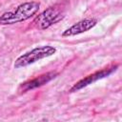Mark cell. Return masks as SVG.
Segmentation results:
<instances>
[{"label":"cell","mask_w":122,"mask_h":122,"mask_svg":"<svg viewBox=\"0 0 122 122\" xmlns=\"http://www.w3.org/2000/svg\"><path fill=\"white\" fill-rule=\"evenodd\" d=\"M118 66L115 65V66H112L111 68H106V69H103L101 71H95L92 74H89L88 76L82 78L81 80H79L77 83H75L70 90V92H77L94 82H96L97 80L99 79H102V78H105L107 76H110L112 73H113L116 70H117Z\"/></svg>","instance_id":"cell-4"},{"label":"cell","mask_w":122,"mask_h":122,"mask_svg":"<svg viewBox=\"0 0 122 122\" xmlns=\"http://www.w3.org/2000/svg\"><path fill=\"white\" fill-rule=\"evenodd\" d=\"M96 24H97V20L94 19V18H86V19H83V20H81V21L73 24L72 26H71L67 30H65L62 32V36L68 37V36H73V35L81 34L83 32L88 31L89 30L92 29Z\"/></svg>","instance_id":"cell-5"},{"label":"cell","mask_w":122,"mask_h":122,"mask_svg":"<svg viewBox=\"0 0 122 122\" xmlns=\"http://www.w3.org/2000/svg\"><path fill=\"white\" fill-rule=\"evenodd\" d=\"M39 8L40 4L36 1L23 3L15 10L4 12L0 15V25H12L26 21L32 17L38 11Z\"/></svg>","instance_id":"cell-1"},{"label":"cell","mask_w":122,"mask_h":122,"mask_svg":"<svg viewBox=\"0 0 122 122\" xmlns=\"http://www.w3.org/2000/svg\"><path fill=\"white\" fill-rule=\"evenodd\" d=\"M57 72H54V71H50V72H47V73H44L42 75H39L33 79H30L29 81H26L24 83H22L19 87V90L22 92H26L30 90H33V89H36V88H39L47 83H49L50 81H51L52 79H54L56 76H57Z\"/></svg>","instance_id":"cell-6"},{"label":"cell","mask_w":122,"mask_h":122,"mask_svg":"<svg viewBox=\"0 0 122 122\" xmlns=\"http://www.w3.org/2000/svg\"><path fill=\"white\" fill-rule=\"evenodd\" d=\"M64 11L60 8L50 7L36 16L33 23L39 30H46L64 18Z\"/></svg>","instance_id":"cell-3"},{"label":"cell","mask_w":122,"mask_h":122,"mask_svg":"<svg viewBox=\"0 0 122 122\" xmlns=\"http://www.w3.org/2000/svg\"><path fill=\"white\" fill-rule=\"evenodd\" d=\"M56 52V49L52 46H42L32 49L31 51L20 55L14 62V68L20 69L33 64L43 58L49 57Z\"/></svg>","instance_id":"cell-2"}]
</instances>
